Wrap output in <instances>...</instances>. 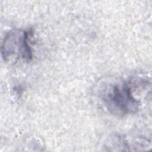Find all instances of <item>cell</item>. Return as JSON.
Here are the masks:
<instances>
[{"label":"cell","instance_id":"obj_1","mask_svg":"<svg viewBox=\"0 0 152 152\" xmlns=\"http://www.w3.org/2000/svg\"><path fill=\"white\" fill-rule=\"evenodd\" d=\"M99 96L106 110L114 115L134 113L139 108L140 102L134 96L130 83H104L99 90Z\"/></svg>","mask_w":152,"mask_h":152},{"label":"cell","instance_id":"obj_2","mask_svg":"<svg viewBox=\"0 0 152 152\" xmlns=\"http://www.w3.org/2000/svg\"><path fill=\"white\" fill-rule=\"evenodd\" d=\"M32 34L31 28L13 30L6 33L1 45V55L4 61L15 62L22 59L30 61L33 57L30 41Z\"/></svg>","mask_w":152,"mask_h":152},{"label":"cell","instance_id":"obj_3","mask_svg":"<svg viewBox=\"0 0 152 152\" xmlns=\"http://www.w3.org/2000/svg\"><path fill=\"white\" fill-rule=\"evenodd\" d=\"M105 147L109 148V150L110 148H114L113 151H126L129 150V145L126 140L121 135L115 134L109 137L105 144Z\"/></svg>","mask_w":152,"mask_h":152}]
</instances>
